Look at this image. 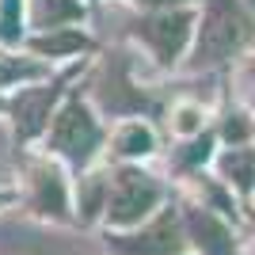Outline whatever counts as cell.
I'll list each match as a JSON object with an SVG mask.
<instances>
[{
	"mask_svg": "<svg viewBox=\"0 0 255 255\" xmlns=\"http://www.w3.org/2000/svg\"><path fill=\"white\" fill-rule=\"evenodd\" d=\"M160 198V187L149 179V175H137V171H122L115 179V191H111V221L115 225H133L137 217H145V213L156 206Z\"/></svg>",
	"mask_w": 255,
	"mask_h": 255,
	"instance_id": "6da1fadb",
	"label": "cell"
},
{
	"mask_svg": "<svg viewBox=\"0 0 255 255\" xmlns=\"http://www.w3.org/2000/svg\"><path fill=\"white\" fill-rule=\"evenodd\" d=\"M240 42V15L229 0H213L210 15L202 23V38H198V57L202 61H221L225 53Z\"/></svg>",
	"mask_w": 255,
	"mask_h": 255,
	"instance_id": "7a4b0ae2",
	"label": "cell"
},
{
	"mask_svg": "<svg viewBox=\"0 0 255 255\" xmlns=\"http://www.w3.org/2000/svg\"><path fill=\"white\" fill-rule=\"evenodd\" d=\"M96 141H99V129L80 107H69L57 118V126H53V149H61L73 160H88V152L96 149Z\"/></svg>",
	"mask_w": 255,
	"mask_h": 255,
	"instance_id": "3957f363",
	"label": "cell"
},
{
	"mask_svg": "<svg viewBox=\"0 0 255 255\" xmlns=\"http://www.w3.org/2000/svg\"><path fill=\"white\" fill-rule=\"evenodd\" d=\"M183 34H187V15H160L149 23V38L156 42L160 57H175L183 46Z\"/></svg>",
	"mask_w": 255,
	"mask_h": 255,
	"instance_id": "277c9868",
	"label": "cell"
},
{
	"mask_svg": "<svg viewBox=\"0 0 255 255\" xmlns=\"http://www.w3.org/2000/svg\"><path fill=\"white\" fill-rule=\"evenodd\" d=\"M137 240H145V244H118L126 255H168L175 252V229H171V221H160L152 225L145 236H137Z\"/></svg>",
	"mask_w": 255,
	"mask_h": 255,
	"instance_id": "5b68a950",
	"label": "cell"
},
{
	"mask_svg": "<svg viewBox=\"0 0 255 255\" xmlns=\"http://www.w3.org/2000/svg\"><path fill=\"white\" fill-rule=\"evenodd\" d=\"M118 149L129 152V156L149 152V149H152V133H149L145 126H126V129H122V137H118Z\"/></svg>",
	"mask_w": 255,
	"mask_h": 255,
	"instance_id": "8992f818",
	"label": "cell"
},
{
	"mask_svg": "<svg viewBox=\"0 0 255 255\" xmlns=\"http://www.w3.org/2000/svg\"><path fill=\"white\" fill-rule=\"evenodd\" d=\"M42 15L50 19V27L65 15H76V4H65V0H42Z\"/></svg>",
	"mask_w": 255,
	"mask_h": 255,
	"instance_id": "52a82bcc",
	"label": "cell"
},
{
	"mask_svg": "<svg viewBox=\"0 0 255 255\" xmlns=\"http://www.w3.org/2000/svg\"><path fill=\"white\" fill-rule=\"evenodd\" d=\"M194 126H198V111H191V107H183V115H179V129H183V133H191Z\"/></svg>",
	"mask_w": 255,
	"mask_h": 255,
	"instance_id": "ba28073f",
	"label": "cell"
}]
</instances>
